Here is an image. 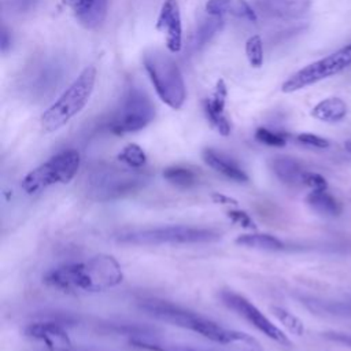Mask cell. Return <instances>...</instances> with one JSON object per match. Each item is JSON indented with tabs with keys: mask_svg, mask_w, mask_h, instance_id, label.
Segmentation results:
<instances>
[{
	"mask_svg": "<svg viewBox=\"0 0 351 351\" xmlns=\"http://www.w3.org/2000/svg\"><path fill=\"white\" fill-rule=\"evenodd\" d=\"M148 77L159 99L174 110H180L186 99L182 74L170 55L160 49H149L143 58Z\"/></svg>",
	"mask_w": 351,
	"mask_h": 351,
	"instance_id": "obj_4",
	"label": "cell"
},
{
	"mask_svg": "<svg viewBox=\"0 0 351 351\" xmlns=\"http://www.w3.org/2000/svg\"><path fill=\"white\" fill-rule=\"evenodd\" d=\"M169 351H215V350L197 348V347H191V346H184V344H171Z\"/></svg>",
	"mask_w": 351,
	"mask_h": 351,
	"instance_id": "obj_35",
	"label": "cell"
},
{
	"mask_svg": "<svg viewBox=\"0 0 351 351\" xmlns=\"http://www.w3.org/2000/svg\"><path fill=\"white\" fill-rule=\"evenodd\" d=\"M149 176L141 169L99 166L86 177V193L96 202H111L144 188Z\"/></svg>",
	"mask_w": 351,
	"mask_h": 351,
	"instance_id": "obj_2",
	"label": "cell"
},
{
	"mask_svg": "<svg viewBox=\"0 0 351 351\" xmlns=\"http://www.w3.org/2000/svg\"><path fill=\"white\" fill-rule=\"evenodd\" d=\"M236 244L247 247V248L263 250V251H280L285 247L284 243L278 237L267 234V233L240 234L236 239Z\"/></svg>",
	"mask_w": 351,
	"mask_h": 351,
	"instance_id": "obj_22",
	"label": "cell"
},
{
	"mask_svg": "<svg viewBox=\"0 0 351 351\" xmlns=\"http://www.w3.org/2000/svg\"><path fill=\"white\" fill-rule=\"evenodd\" d=\"M306 202L313 211L322 217H337L341 213V206L339 200L328 192V189L310 191L306 196Z\"/></svg>",
	"mask_w": 351,
	"mask_h": 351,
	"instance_id": "obj_21",
	"label": "cell"
},
{
	"mask_svg": "<svg viewBox=\"0 0 351 351\" xmlns=\"http://www.w3.org/2000/svg\"><path fill=\"white\" fill-rule=\"evenodd\" d=\"M271 313L285 326V329H288L292 335L302 336L304 333V324L295 314H292L288 310L278 307V306H273Z\"/></svg>",
	"mask_w": 351,
	"mask_h": 351,
	"instance_id": "obj_26",
	"label": "cell"
},
{
	"mask_svg": "<svg viewBox=\"0 0 351 351\" xmlns=\"http://www.w3.org/2000/svg\"><path fill=\"white\" fill-rule=\"evenodd\" d=\"M303 185L304 186H308L311 191H318V189H328V182L326 180L315 173V171H310L307 170L306 174H304V178H303Z\"/></svg>",
	"mask_w": 351,
	"mask_h": 351,
	"instance_id": "obj_32",
	"label": "cell"
},
{
	"mask_svg": "<svg viewBox=\"0 0 351 351\" xmlns=\"http://www.w3.org/2000/svg\"><path fill=\"white\" fill-rule=\"evenodd\" d=\"M211 199H213L215 203H218V204L237 206V200H234V199H232V197H229V196H225V195H222V193H219V192L213 193V195H211Z\"/></svg>",
	"mask_w": 351,
	"mask_h": 351,
	"instance_id": "obj_33",
	"label": "cell"
},
{
	"mask_svg": "<svg viewBox=\"0 0 351 351\" xmlns=\"http://www.w3.org/2000/svg\"><path fill=\"white\" fill-rule=\"evenodd\" d=\"M49 351H95V350H85V348H71V347H67V348H59V350H49Z\"/></svg>",
	"mask_w": 351,
	"mask_h": 351,
	"instance_id": "obj_37",
	"label": "cell"
},
{
	"mask_svg": "<svg viewBox=\"0 0 351 351\" xmlns=\"http://www.w3.org/2000/svg\"><path fill=\"white\" fill-rule=\"evenodd\" d=\"M118 159L119 162L132 169H143L147 163V155L144 149L134 143L125 145L118 154Z\"/></svg>",
	"mask_w": 351,
	"mask_h": 351,
	"instance_id": "obj_25",
	"label": "cell"
},
{
	"mask_svg": "<svg viewBox=\"0 0 351 351\" xmlns=\"http://www.w3.org/2000/svg\"><path fill=\"white\" fill-rule=\"evenodd\" d=\"M351 67V44L341 47L340 49L318 59L303 69L293 73L282 85L284 93H292L310 86L318 81L336 75Z\"/></svg>",
	"mask_w": 351,
	"mask_h": 351,
	"instance_id": "obj_9",
	"label": "cell"
},
{
	"mask_svg": "<svg viewBox=\"0 0 351 351\" xmlns=\"http://www.w3.org/2000/svg\"><path fill=\"white\" fill-rule=\"evenodd\" d=\"M80 165L81 156L75 149L60 151L29 171L23 177L21 186L26 193L33 195L55 184H67L75 177Z\"/></svg>",
	"mask_w": 351,
	"mask_h": 351,
	"instance_id": "obj_7",
	"label": "cell"
},
{
	"mask_svg": "<svg viewBox=\"0 0 351 351\" xmlns=\"http://www.w3.org/2000/svg\"><path fill=\"white\" fill-rule=\"evenodd\" d=\"M96 82V69L85 67L73 84L43 112L41 128L47 133H53L63 128L89 101Z\"/></svg>",
	"mask_w": 351,
	"mask_h": 351,
	"instance_id": "obj_3",
	"label": "cell"
},
{
	"mask_svg": "<svg viewBox=\"0 0 351 351\" xmlns=\"http://www.w3.org/2000/svg\"><path fill=\"white\" fill-rule=\"evenodd\" d=\"M64 75V63L55 58H48L32 67L27 75L23 78L26 90L37 97L52 93L62 82Z\"/></svg>",
	"mask_w": 351,
	"mask_h": 351,
	"instance_id": "obj_11",
	"label": "cell"
},
{
	"mask_svg": "<svg viewBox=\"0 0 351 351\" xmlns=\"http://www.w3.org/2000/svg\"><path fill=\"white\" fill-rule=\"evenodd\" d=\"M255 138L269 147H284L287 144V134L276 132L267 128H258L255 130Z\"/></svg>",
	"mask_w": 351,
	"mask_h": 351,
	"instance_id": "obj_28",
	"label": "cell"
},
{
	"mask_svg": "<svg viewBox=\"0 0 351 351\" xmlns=\"http://www.w3.org/2000/svg\"><path fill=\"white\" fill-rule=\"evenodd\" d=\"M226 95H228V90L223 80H218L213 95L207 97L203 104L207 121L222 136H229L232 130L230 122L225 114Z\"/></svg>",
	"mask_w": 351,
	"mask_h": 351,
	"instance_id": "obj_14",
	"label": "cell"
},
{
	"mask_svg": "<svg viewBox=\"0 0 351 351\" xmlns=\"http://www.w3.org/2000/svg\"><path fill=\"white\" fill-rule=\"evenodd\" d=\"M8 47H11V37H8L7 29L3 27V30H1V51H3V53L7 52Z\"/></svg>",
	"mask_w": 351,
	"mask_h": 351,
	"instance_id": "obj_36",
	"label": "cell"
},
{
	"mask_svg": "<svg viewBox=\"0 0 351 351\" xmlns=\"http://www.w3.org/2000/svg\"><path fill=\"white\" fill-rule=\"evenodd\" d=\"M206 11L211 16H234L256 22L258 16L247 0H207Z\"/></svg>",
	"mask_w": 351,
	"mask_h": 351,
	"instance_id": "obj_17",
	"label": "cell"
},
{
	"mask_svg": "<svg viewBox=\"0 0 351 351\" xmlns=\"http://www.w3.org/2000/svg\"><path fill=\"white\" fill-rule=\"evenodd\" d=\"M40 0H4L3 7L11 14H23L34 8Z\"/></svg>",
	"mask_w": 351,
	"mask_h": 351,
	"instance_id": "obj_29",
	"label": "cell"
},
{
	"mask_svg": "<svg viewBox=\"0 0 351 351\" xmlns=\"http://www.w3.org/2000/svg\"><path fill=\"white\" fill-rule=\"evenodd\" d=\"M221 239V233L208 228H196L186 225L159 226L141 230H133L119 234L117 239L123 244L133 245H160V244H200L214 243Z\"/></svg>",
	"mask_w": 351,
	"mask_h": 351,
	"instance_id": "obj_5",
	"label": "cell"
},
{
	"mask_svg": "<svg viewBox=\"0 0 351 351\" xmlns=\"http://www.w3.org/2000/svg\"><path fill=\"white\" fill-rule=\"evenodd\" d=\"M219 299L229 310L234 311L239 317L244 318L248 324H251L255 329H258L266 337L287 347L292 346V341L289 340V337L277 325H274L255 304H252L248 299H245L240 293L225 289V291H221Z\"/></svg>",
	"mask_w": 351,
	"mask_h": 351,
	"instance_id": "obj_10",
	"label": "cell"
},
{
	"mask_svg": "<svg viewBox=\"0 0 351 351\" xmlns=\"http://www.w3.org/2000/svg\"><path fill=\"white\" fill-rule=\"evenodd\" d=\"M25 335L33 340L44 343L49 350L71 347L70 337L60 321H38L32 322L25 328Z\"/></svg>",
	"mask_w": 351,
	"mask_h": 351,
	"instance_id": "obj_13",
	"label": "cell"
},
{
	"mask_svg": "<svg viewBox=\"0 0 351 351\" xmlns=\"http://www.w3.org/2000/svg\"><path fill=\"white\" fill-rule=\"evenodd\" d=\"M221 27H222L221 16H211L210 19L203 21L193 36L195 48H200L206 45L213 38V36L221 30Z\"/></svg>",
	"mask_w": 351,
	"mask_h": 351,
	"instance_id": "obj_24",
	"label": "cell"
},
{
	"mask_svg": "<svg viewBox=\"0 0 351 351\" xmlns=\"http://www.w3.org/2000/svg\"><path fill=\"white\" fill-rule=\"evenodd\" d=\"M162 176L169 184L181 189L192 188L199 181L197 174L192 169L185 166H169L163 170Z\"/></svg>",
	"mask_w": 351,
	"mask_h": 351,
	"instance_id": "obj_23",
	"label": "cell"
},
{
	"mask_svg": "<svg viewBox=\"0 0 351 351\" xmlns=\"http://www.w3.org/2000/svg\"><path fill=\"white\" fill-rule=\"evenodd\" d=\"M138 306L143 311H145L148 315L154 317L155 319H159L162 322L178 326L182 329L196 332L208 340L218 326L217 322L167 300L155 299V298L144 299L138 303Z\"/></svg>",
	"mask_w": 351,
	"mask_h": 351,
	"instance_id": "obj_8",
	"label": "cell"
},
{
	"mask_svg": "<svg viewBox=\"0 0 351 351\" xmlns=\"http://www.w3.org/2000/svg\"><path fill=\"white\" fill-rule=\"evenodd\" d=\"M245 55L252 67L263 64V47L259 36H251L245 43Z\"/></svg>",
	"mask_w": 351,
	"mask_h": 351,
	"instance_id": "obj_27",
	"label": "cell"
},
{
	"mask_svg": "<svg viewBox=\"0 0 351 351\" xmlns=\"http://www.w3.org/2000/svg\"><path fill=\"white\" fill-rule=\"evenodd\" d=\"M156 27L165 34L167 49L173 53L180 52L182 47V22L177 0H163Z\"/></svg>",
	"mask_w": 351,
	"mask_h": 351,
	"instance_id": "obj_12",
	"label": "cell"
},
{
	"mask_svg": "<svg viewBox=\"0 0 351 351\" xmlns=\"http://www.w3.org/2000/svg\"><path fill=\"white\" fill-rule=\"evenodd\" d=\"M296 140L307 147H313V148H328L329 147V140L314 134V133H300L296 136Z\"/></svg>",
	"mask_w": 351,
	"mask_h": 351,
	"instance_id": "obj_30",
	"label": "cell"
},
{
	"mask_svg": "<svg viewBox=\"0 0 351 351\" xmlns=\"http://www.w3.org/2000/svg\"><path fill=\"white\" fill-rule=\"evenodd\" d=\"M77 21L88 27H97L106 18L107 0H63Z\"/></svg>",
	"mask_w": 351,
	"mask_h": 351,
	"instance_id": "obj_15",
	"label": "cell"
},
{
	"mask_svg": "<svg viewBox=\"0 0 351 351\" xmlns=\"http://www.w3.org/2000/svg\"><path fill=\"white\" fill-rule=\"evenodd\" d=\"M122 280L121 265L107 254H97L82 262L59 265L44 276L45 284L64 292H104L119 285Z\"/></svg>",
	"mask_w": 351,
	"mask_h": 351,
	"instance_id": "obj_1",
	"label": "cell"
},
{
	"mask_svg": "<svg viewBox=\"0 0 351 351\" xmlns=\"http://www.w3.org/2000/svg\"><path fill=\"white\" fill-rule=\"evenodd\" d=\"M202 156L207 166H210L213 170L222 174L223 177H226L234 182H247L248 181L247 173L232 158H229L213 148H206L202 152Z\"/></svg>",
	"mask_w": 351,
	"mask_h": 351,
	"instance_id": "obj_18",
	"label": "cell"
},
{
	"mask_svg": "<svg viewBox=\"0 0 351 351\" xmlns=\"http://www.w3.org/2000/svg\"><path fill=\"white\" fill-rule=\"evenodd\" d=\"M155 106L149 96L138 86L130 85L115 108L108 129L118 136L144 129L155 118Z\"/></svg>",
	"mask_w": 351,
	"mask_h": 351,
	"instance_id": "obj_6",
	"label": "cell"
},
{
	"mask_svg": "<svg viewBox=\"0 0 351 351\" xmlns=\"http://www.w3.org/2000/svg\"><path fill=\"white\" fill-rule=\"evenodd\" d=\"M326 337L330 339V340H335V341H339V343H343V344L351 347V336H348V335H343V333H328Z\"/></svg>",
	"mask_w": 351,
	"mask_h": 351,
	"instance_id": "obj_34",
	"label": "cell"
},
{
	"mask_svg": "<svg viewBox=\"0 0 351 351\" xmlns=\"http://www.w3.org/2000/svg\"><path fill=\"white\" fill-rule=\"evenodd\" d=\"M271 170L276 174V177L291 186H299L303 185V178L306 174L304 166L292 156H274L270 162Z\"/></svg>",
	"mask_w": 351,
	"mask_h": 351,
	"instance_id": "obj_19",
	"label": "cell"
},
{
	"mask_svg": "<svg viewBox=\"0 0 351 351\" xmlns=\"http://www.w3.org/2000/svg\"><path fill=\"white\" fill-rule=\"evenodd\" d=\"M347 111L348 107L343 99L326 97L313 107L311 115L318 121L333 123L341 121L347 115Z\"/></svg>",
	"mask_w": 351,
	"mask_h": 351,
	"instance_id": "obj_20",
	"label": "cell"
},
{
	"mask_svg": "<svg viewBox=\"0 0 351 351\" xmlns=\"http://www.w3.org/2000/svg\"><path fill=\"white\" fill-rule=\"evenodd\" d=\"M226 215L233 223H237L241 228H245V229H255L256 228L252 218L243 210H229Z\"/></svg>",
	"mask_w": 351,
	"mask_h": 351,
	"instance_id": "obj_31",
	"label": "cell"
},
{
	"mask_svg": "<svg viewBox=\"0 0 351 351\" xmlns=\"http://www.w3.org/2000/svg\"><path fill=\"white\" fill-rule=\"evenodd\" d=\"M310 0H256V7L263 15L278 19L299 18L310 10Z\"/></svg>",
	"mask_w": 351,
	"mask_h": 351,
	"instance_id": "obj_16",
	"label": "cell"
}]
</instances>
